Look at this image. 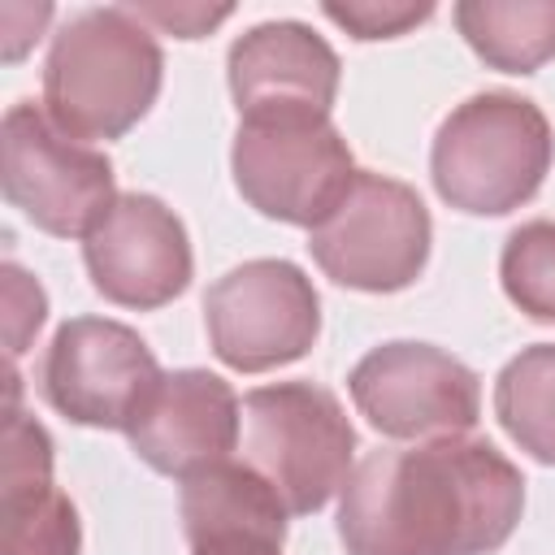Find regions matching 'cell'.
<instances>
[{"label":"cell","instance_id":"obj_1","mask_svg":"<svg viewBox=\"0 0 555 555\" xmlns=\"http://www.w3.org/2000/svg\"><path fill=\"white\" fill-rule=\"evenodd\" d=\"M520 512V468L460 434L364 455L338 494V538L347 555H494Z\"/></svg>","mask_w":555,"mask_h":555},{"label":"cell","instance_id":"obj_2","mask_svg":"<svg viewBox=\"0 0 555 555\" xmlns=\"http://www.w3.org/2000/svg\"><path fill=\"white\" fill-rule=\"evenodd\" d=\"M165 52L156 30L130 13V4H104L74 13L43 61V108L48 117L82 139H121L147 117L160 95Z\"/></svg>","mask_w":555,"mask_h":555},{"label":"cell","instance_id":"obj_3","mask_svg":"<svg viewBox=\"0 0 555 555\" xmlns=\"http://www.w3.org/2000/svg\"><path fill=\"white\" fill-rule=\"evenodd\" d=\"M551 156V121L529 95L477 91L442 117L429 147V178L455 212L503 217L542 191Z\"/></svg>","mask_w":555,"mask_h":555},{"label":"cell","instance_id":"obj_4","mask_svg":"<svg viewBox=\"0 0 555 555\" xmlns=\"http://www.w3.org/2000/svg\"><path fill=\"white\" fill-rule=\"evenodd\" d=\"M238 460L269 481L291 516H312L351 477L356 425L317 382L256 386L243 395Z\"/></svg>","mask_w":555,"mask_h":555},{"label":"cell","instance_id":"obj_5","mask_svg":"<svg viewBox=\"0 0 555 555\" xmlns=\"http://www.w3.org/2000/svg\"><path fill=\"white\" fill-rule=\"evenodd\" d=\"M230 173L260 217L312 230L360 169L330 113H247L230 143Z\"/></svg>","mask_w":555,"mask_h":555},{"label":"cell","instance_id":"obj_6","mask_svg":"<svg viewBox=\"0 0 555 555\" xmlns=\"http://www.w3.org/2000/svg\"><path fill=\"white\" fill-rule=\"evenodd\" d=\"M434 221L425 199L386 173L360 169L343 199L308 230V251L321 273L347 291L390 295L425 273Z\"/></svg>","mask_w":555,"mask_h":555},{"label":"cell","instance_id":"obj_7","mask_svg":"<svg viewBox=\"0 0 555 555\" xmlns=\"http://www.w3.org/2000/svg\"><path fill=\"white\" fill-rule=\"evenodd\" d=\"M0 182L4 199L56 238H87L117 199L113 160L65 134L35 100L9 104L0 121Z\"/></svg>","mask_w":555,"mask_h":555},{"label":"cell","instance_id":"obj_8","mask_svg":"<svg viewBox=\"0 0 555 555\" xmlns=\"http://www.w3.org/2000/svg\"><path fill=\"white\" fill-rule=\"evenodd\" d=\"M204 330L212 356L225 369L269 373L312 351L321 334V295L291 260H243L208 286Z\"/></svg>","mask_w":555,"mask_h":555},{"label":"cell","instance_id":"obj_9","mask_svg":"<svg viewBox=\"0 0 555 555\" xmlns=\"http://www.w3.org/2000/svg\"><path fill=\"white\" fill-rule=\"evenodd\" d=\"M356 412L386 438H460L481 416V377L434 343H382L347 377Z\"/></svg>","mask_w":555,"mask_h":555},{"label":"cell","instance_id":"obj_10","mask_svg":"<svg viewBox=\"0 0 555 555\" xmlns=\"http://www.w3.org/2000/svg\"><path fill=\"white\" fill-rule=\"evenodd\" d=\"M160 377L165 373L139 330L113 317H69L39 360L43 399L87 429L126 434Z\"/></svg>","mask_w":555,"mask_h":555},{"label":"cell","instance_id":"obj_11","mask_svg":"<svg viewBox=\"0 0 555 555\" xmlns=\"http://www.w3.org/2000/svg\"><path fill=\"white\" fill-rule=\"evenodd\" d=\"M91 286L117 308H165L191 286V238L182 217L143 191H121L82 238Z\"/></svg>","mask_w":555,"mask_h":555},{"label":"cell","instance_id":"obj_12","mask_svg":"<svg viewBox=\"0 0 555 555\" xmlns=\"http://www.w3.org/2000/svg\"><path fill=\"white\" fill-rule=\"evenodd\" d=\"M238 434L243 403L234 386L208 369H173L130 421L126 442L147 468L182 481L208 464L230 460L238 451Z\"/></svg>","mask_w":555,"mask_h":555},{"label":"cell","instance_id":"obj_13","mask_svg":"<svg viewBox=\"0 0 555 555\" xmlns=\"http://www.w3.org/2000/svg\"><path fill=\"white\" fill-rule=\"evenodd\" d=\"M230 95L247 113H330L338 95V52L308 22H260L230 43Z\"/></svg>","mask_w":555,"mask_h":555},{"label":"cell","instance_id":"obj_14","mask_svg":"<svg viewBox=\"0 0 555 555\" xmlns=\"http://www.w3.org/2000/svg\"><path fill=\"white\" fill-rule=\"evenodd\" d=\"M82 525L74 499L52 486V438L17 403L4 425L0 555H78Z\"/></svg>","mask_w":555,"mask_h":555},{"label":"cell","instance_id":"obj_15","mask_svg":"<svg viewBox=\"0 0 555 555\" xmlns=\"http://www.w3.org/2000/svg\"><path fill=\"white\" fill-rule=\"evenodd\" d=\"M178 516L191 555H282L291 512L260 473L221 460L182 477Z\"/></svg>","mask_w":555,"mask_h":555},{"label":"cell","instance_id":"obj_16","mask_svg":"<svg viewBox=\"0 0 555 555\" xmlns=\"http://www.w3.org/2000/svg\"><path fill=\"white\" fill-rule=\"evenodd\" d=\"M451 17L490 69L533 74L555 61V0H460Z\"/></svg>","mask_w":555,"mask_h":555},{"label":"cell","instance_id":"obj_17","mask_svg":"<svg viewBox=\"0 0 555 555\" xmlns=\"http://www.w3.org/2000/svg\"><path fill=\"white\" fill-rule=\"evenodd\" d=\"M494 416L525 455L555 468V343H533L499 369Z\"/></svg>","mask_w":555,"mask_h":555},{"label":"cell","instance_id":"obj_18","mask_svg":"<svg viewBox=\"0 0 555 555\" xmlns=\"http://www.w3.org/2000/svg\"><path fill=\"white\" fill-rule=\"evenodd\" d=\"M503 295L542 325H555V221L538 217L507 234L499 256Z\"/></svg>","mask_w":555,"mask_h":555},{"label":"cell","instance_id":"obj_19","mask_svg":"<svg viewBox=\"0 0 555 555\" xmlns=\"http://www.w3.org/2000/svg\"><path fill=\"white\" fill-rule=\"evenodd\" d=\"M321 13L343 26L351 39H395L408 35L412 26L434 17V4H399V0H347V4H321Z\"/></svg>","mask_w":555,"mask_h":555},{"label":"cell","instance_id":"obj_20","mask_svg":"<svg viewBox=\"0 0 555 555\" xmlns=\"http://www.w3.org/2000/svg\"><path fill=\"white\" fill-rule=\"evenodd\" d=\"M43 317H48V295H43V286H39L26 269H17V264L9 260V264H4V338H9V356H13V360L30 347V338H35L39 325H43Z\"/></svg>","mask_w":555,"mask_h":555},{"label":"cell","instance_id":"obj_21","mask_svg":"<svg viewBox=\"0 0 555 555\" xmlns=\"http://www.w3.org/2000/svg\"><path fill=\"white\" fill-rule=\"evenodd\" d=\"M130 13H134L139 22L165 30V35L204 39V35H208L212 26H221L234 9H230V4H217V9H208V4H130Z\"/></svg>","mask_w":555,"mask_h":555},{"label":"cell","instance_id":"obj_22","mask_svg":"<svg viewBox=\"0 0 555 555\" xmlns=\"http://www.w3.org/2000/svg\"><path fill=\"white\" fill-rule=\"evenodd\" d=\"M4 61H22L26 48L39 39V30L52 22V4H4Z\"/></svg>","mask_w":555,"mask_h":555}]
</instances>
